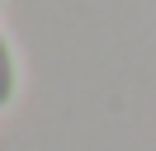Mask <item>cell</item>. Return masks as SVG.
Masks as SVG:
<instances>
[{"label":"cell","mask_w":156,"mask_h":151,"mask_svg":"<svg viewBox=\"0 0 156 151\" xmlns=\"http://www.w3.org/2000/svg\"><path fill=\"white\" fill-rule=\"evenodd\" d=\"M19 99V57H14V43L10 33L0 28V113Z\"/></svg>","instance_id":"cell-1"}]
</instances>
